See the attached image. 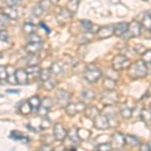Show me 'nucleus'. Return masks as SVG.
Returning <instances> with one entry per match:
<instances>
[{
  "instance_id": "f257e3e1",
  "label": "nucleus",
  "mask_w": 151,
  "mask_h": 151,
  "mask_svg": "<svg viewBox=\"0 0 151 151\" xmlns=\"http://www.w3.org/2000/svg\"><path fill=\"white\" fill-rule=\"evenodd\" d=\"M148 74V68L143 60H138L135 64L131 65L128 69V75L132 79L144 78Z\"/></svg>"
},
{
  "instance_id": "f03ea898",
  "label": "nucleus",
  "mask_w": 151,
  "mask_h": 151,
  "mask_svg": "<svg viewBox=\"0 0 151 151\" xmlns=\"http://www.w3.org/2000/svg\"><path fill=\"white\" fill-rule=\"evenodd\" d=\"M101 77H102V72L97 67H95L94 65H89L85 69L84 78L88 82L96 83L99 81Z\"/></svg>"
},
{
  "instance_id": "7ed1b4c3",
  "label": "nucleus",
  "mask_w": 151,
  "mask_h": 151,
  "mask_svg": "<svg viewBox=\"0 0 151 151\" xmlns=\"http://www.w3.org/2000/svg\"><path fill=\"white\" fill-rule=\"evenodd\" d=\"M130 65L129 58L124 55H118L112 60V67L115 70H125Z\"/></svg>"
},
{
  "instance_id": "20e7f679",
  "label": "nucleus",
  "mask_w": 151,
  "mask_h": 151,
  "mask_svg": "<svg viewBox=\"0 0 151 151\" xmlns=\"http://www.w3.org/2000/svg\"><path fill=\"white\" fill-rule=\"evenodd\" d=\"M141 29H142V26L138 21H132L130 24H128L127 31L122 36H124L125 38L138 37L141 35Z\"/></svg>"
},
{
  "instance_id": "39448f33",
  "label": "nucleus",
  "mask_w": 151,
  "mask_h": 151,
  "mask_svg": "<svg viewBox=\"0 0 151 151\" xmlns=\"http://www.w3.org/2000/svg\"><path fill=\"white\" fill-rule=\"evenodd\" d=\"M119 100L118 94L113 90H106L103 94H102V103L105 106H113L114 104H116Z\"/></svg>"
},
{
  "instance_id": "423d86ee",
  "label": "nucleus",
  "mask_w": 151,
  "mask_h": 151,
  "mask_svg": "<svg viewBox=\"0 0 151 151\" xmlns=\"http://www.w3.org/2000/svg\"><path fill=\"white\" fill-rule=\"evenodd\" d=\"M86 109V104L83 102H78V103H69L65 106V112L69 116H75L77 113L82 112Z\"/></svg>"
},
{
  "instance_id": "0eeeda50",
  "label": "nucleus",
  "mask_w": 151,
  "mask_h": 151,
  "mask_svg": "<svg viewBox=\"0 0 151 151\" xmlns=\"http://www.w3.org/2000/svg\"><path fill=\"white\" fill-rule=\"evenodd\" d=\"M94 125L99 130H106V129L109 128L110 124H109V120L106 117V115L99 114L98 116L94 118Z\"/></svg>"
},
{
  "instance_id": "6e6552de",
  "label": "nucleus",
  "mask_w": 151,
  "mask_h": 151,
  "mask_svg": "<svg viewBox=\"0 0 151 151\" xmlns=\"http://www.w3.org/2000/svg\"><path fill=\"white\" fill-rule=\"evenodd\" d=\"M70 101V95L64 90H58L57 93V103L60 107H65Z\"/></svg>"
},
{
  "instance_id": "1a4fd4ad",
  "label": "nucleus",
  "mask_w": 151,
  "mask_h": 151,
  "mask_svg": "<svg viewBox=\"0 0 151 151\" xmlns=\"http://www.w3.org/2000/svg\"><path fill=\"white\" fill-rule=\"evenodd\" d=\"M110 144L112 146V149H118V148H122L125 145V139H124V135L121 133H115L111 137Z\"/></svg>"
},
{
  "instance_id": "9d476101",
  "label": "nucleus",
  "mask_w": 151,
  "mask_h": 151,
  "mask_svg": "<svg viewBox=\"0 0 151 151\" xmlns=\"http://www.w3.org/2000/svg\"><path fill=\"white\" fill-rule=\"evenodd\" d=\"M68 132L65 131V129L62 124L58 123L53 127V137L55 138L58 141H63L67 138Z\"/></svg>"
},
{
  "instance_id": "9b49d317",
  "label": "nucleus",
  "mask_w": 151,
  "mask_h": 151,
  "mask_svg": "<svg viewBox=\"0 0 151 151\" xmlns=\"http://www.w3.org/2000/svg\"><path fill=\"white\" fill-rule=\"evenodd\" d=\"M97 35L100 38H108L114 35V25H105L99 27Z\"/></svg>"
},
{
  "instance_id": "f8f14e48",
  "label": "nucleus",
  "mask_w": 151,
  "mask_h": 151,
  "mask_svg": "<svg viewBox=\"0 0 151 151\" xmlns=\"http://www.w3.org/2000/svg\"><path fill=\"white\" fill-rule=\"evenodd\" d=\"M15 77L17 84L19 85H27L28 84V76L25 70L23 69H18L15 70Z\"/></svg>"
},
{
  "instance_id": "ddd939ff",
  "label": "nucleus",
  "mask_w": 151,
  "mask_h": 151,
  "mask_svg": "<svg viewBox=\"0 0 151 151\" xmlns=\"http://www.w3.org/2000/svg\"><path fill=\"white\" fill-rule=\"evenodd\" d=\"M42 48V43L41 42H28V45H26L25 50L27 53H35L37 55L38 52H40Z\"/></svg>"
},
{
  "instance_id": "4468645a",
  "label": "nucleus",
  "mask_w": 151,
  "mask_h": 151,
  "mask_svg": "<svg viewBox=\"0 0 151 151\" xmlns=\"http://www.w3.org/2000/svg\"><path fill=\"white\" fill-rule=\"evenodd\" d=\"M57 18H58V20L60 21V23L68 22V21L72 18V13H70L68 9H60V11L58 12Z\"/></svg>"
},
{
  "instance_id": "2eb2a0df",
  "label": "nucleus",
  "mask_w": 151,
  "mask_h": 151,
  "mask_svg": "<svg viewBox=\"0 0 151 151\" xmlns=\"http://www.w3.org/2000/svg\"><path fill=\"white\" fill-rule=\"evenodd\" d=\"M127 28H128V23L126 22H120L116 24L114 26V35L117 36H122L127 31Z\"/></svg>"
},
{
  "instance_id": "dca6fc26",
  "label": "nucleus",
  "mask_w": 151,
  "mask_h": 151,
  "mask_svg": "<svg viewBox=\"0 0 151 151\" xmlns=\"http://www.w3.org/2000/svg\"><path fill=\"white\" fill-rule=\"evenodd\" d=\"M40 69L37 67V65H31V67H29L28 70H26V73H27V76H28V82H29V79L30 78H32V79H37V78H40Z\"/></svg>"
},
{
  "instance_id": "f3484780",
  "label": "nucleus",
  "mask_w": 151,
  "mask_h": 151,
  "mask_svg": "<svg viewBox=\"0 0 151 151\" xmlns=\"http://www.w3.org/2000/svg\"><path fill=\"white\" fill-rule=\"evenodd\" d=\"M3 13L5 14L9 19H17L18 18V11L16 10L15 7L7 6L6 8L4 9Z\"/></svg>"
},
{
  "instance_id": "a211bd4d",
  "label": "nucleus",
  "mask_w": 151,
  "mask_h": 151,
  "mask_svg": "<svg viewBox=\"0 0 151 151\" xmlns=\"http://www.w3.org/2000/svg\"><path fill=\"white\" fill-rule=\"evenodd\" d=\"M19 110H20V113L23 114V115H28L31 112V107L27 101H21L20 104H19Z\"/></svg>"
},
{
  "instance_id": "6ab92c4d",
  "label": "nucleus",
  "mask_w": 151,
  "mask_h": 151,
  "mask_svg": "<svg viewBox=\"0 0 151 151\" xmlns=\"http://www.w3.org/2000/svg\"><path fill=\"white\" fill-rule=\"evenodd\" d=\"M124 139H125V143H127L130 146H133V147H136V146L140 145V141L137 137L133 135H127L124 136Z\"/></svg>"
},
{
  "instance_id": "aec40b11",
  "label": "nucleus",
  "mask_w": 151,
  "mask_h": 151,
  "mask_svg": "<svg viewBox=\"0 0 151 151\" xmlns=\"http://www.w3.org/2000/svg\"><path fill=\"white\" fill-rule=\"evenodd\" d=\"M25 60H26V65H27L28 67H31V65H37L40 58H38L37 55H35V53H28V55L26 57Z\"/></svg>"
},
{
  "instance_id": "412c9836",
  "label": "nucleus",
  "mask_w": 151,
  "mask_h": 151,
  "mask_svg": "<svg viewBox=\"0 0 151 151\" xmlns=\"http://www.w3.org/2000/svg\"><path fill=\"white\" fill-rule=\"evenodd\" d=\"M67 8L72 14L77 13L78 9H79V0H70V1H69Z\"/></svg>"
},
{
  "instance_id": "4be33fe9",
  "label": "nucleus",
  "mask_w": 151,
  "mask_h": 151,
  "mask_svg": "<svg viewBox=\"0 0 151 151\" xmlns=\"http://www.w3.org/2000/svg\"><path fill=\"white\" fill-rule=\"evenodd\" d=\"M141 119H142L143 122L146 124V126L149 127L150 120H151V114L148 109H143V110L141 111Z\"/></svg>"
},
{
  "instance_id": "5701e85b",
  "label": "nucleus",
  "mask_w": 151,
  "mask_h": 151,
  "mask_svg": "<svg viewBox=\"0 0 151 151\" xmlns=\"http://www.w3.org/2000/svg\"><path fill=\"white\" fill-rule=\"evenodd\" d=\"M143 22H142V26L144 27L146 30L149 31L150 27H151V19H150V12L146 11L145 14L143 15Z\"/></svg>"
},
{
  "instance_id": "b1692460",
  "label": "nucleus",
  "mask_w": 151,
  "mask_h": 151,
  "mask_svg": "<svg viewBox=\"0 0 151 151\" xmlns=\"http://www.w3.org/2000/svg\"><path fill=\"white\" fill-rule=\"evenodd\" d=\"M69 135V138L70 140L72 141L73 143H75V144H80L81 143V139L79 138V136H78V133H77V128H73L72 130L70 131V133L68 134Z\"/></svg>"
},
{
  "instance_id": "393cba45",
  "label": "nucleus",
  "mask_w": 151,
  "mask_h": 151,
  "mask_svg": "<svg viewBox=\"0 0 151 151\" xmlns=\"http://www.w3.org/2000/svg\"><path fill=\"white\" fill-rule=\"evenodd\" d=\"M28 103H29V105H30V107H31L32 110H37L40 106L41 101L37 96H33L28 100Z\"/></svg>"
},
{
  "instance_id": "a878e982",
  "label": "nucleus",
  "mask_w": 151,
  "mask_h": 151,
  "mask_svg": "<svg viewBox=\"0 0 151 151\" xmlns=\"http://www.w3.org/2000/svg\"><path fill=\"white\" fill-rule=\"evenodd\" d=\"M10 137L12 138V139H14V140L23 141L24 143H27L28 141H29L28 137H25V136H24L23 134H21L20 132H18V131H12Z\"/></svg>"
},
{
  "instance_id": "bb28decb",
  "label": "nucleus",
  "mask_w": 151,
  "mask_h": 151,
  "mask_svg": "<svg viewBox=\"0 0 151 151\" xmlns=\"http://www.w3.org/2000/svg\"><path fill=\"white\" fill-rule=\"evenodd\" d=\"M82 96L83 98H84L85 100H87V101H91V100H93L95 97H96V94H95V92L93 91V90H84L82 93Z\"/></svg>"
},
{
  "instance_id": "cd10ccee",
  "label": "nucleus",
  "mask_w": 151,
  "mask_h": 151,
  "mask_svg": "<svg viewBox=\"0 0 151 151\" xmlns=\"http://www.w3.org/2000/svg\"><path fill=\"white\" fill-rule=\"evenodd\" d=\"M85 110H86V115L91 119H94L95 117H97L100 114L96 107H90V108L85 109Z\"/></svg>"
},
{
  "instance_id": "c85d7f7f",
  "label": "nucleus",
  "mask_w": 151,
  "mask_h": 151,
  "mask_svg": "<svg viewBox=\"0 0 151 151\" xmlns=\"http://www.w3.org/2000/svg\"><path fill=\"white\" fill-rule=\"evenodd\" d=\"M77 133L81 140H86L90 137V131H88L87 129H84V128L77 129Z\"/></svg>"
},
{
  "instance_id": "c756f323",
  "label": "nucleus",
  "mask_w": 151,
  "mask_h": 151,
  "mask_svg": "<svg viewBox=\"0 0 151 151\" xmlns=\"http://www.w3.org/2000/svg\"><path fill=\"white\" fill-rule=\"evenodd\" d=\"M23 31L25 33H28V35L35 33L36 31V26L32 23L26 22V23H24V25H23Z\"/></svg>"
},
{
  "instance_id": "7c9ffc66",
  "label": "nucleus",
  "mask_w": 151,
  "mask_h": 151,
  "mask_svg": "<svg viewBox=\"0 0 151 151\" xmlns=\"http://www.w3.org/2000/svg\"><path fill=\"white\" fill-rule=\"evenodd\" d=\"M9 24V18L4 13H0V30H3Z\"/></svg>"
},
{
  "instance_id": "2f4dec72",
  "label": "nucleus",
  "mask_w": 151,
  "mask_h": 151,
  "mask_svg": "<svg viewBox=\"0 0 151 151\" xmlns=\"http://www.w3.org/2000/svg\"><path fill=\"white\" fill-rule=\"evenodd\" d=\"M81 24H82L83 28H84V30L88 31V32H93V28L96 26V25H94L90 20H82Z\"/></svg>"
},
{
  "instance_id": "473e14b6",
  "label": "nucleus",
  "mask_w": 151,
  "mask_h": 151,
  "mask_svg": "<svg viewBox=\"0 0 151 151\" xmlns=\"http://www.w3.org/2000/svg\"><path fill=\"white\" fill-rule=\"evenodd\" d=\"M50 74H52V72H50V69H45V70H40V80L42 82L47 81L50 78Z\"/></svg>"
},
{
  "instance_id": "72a5a7b5",
  "label": "nucleus",
  "mask_w": 151,
  "mask_h": 151,
  "mask_svg": "<svg viewBox=\"0 0 151 151\" xmlns=\"http://www.w3.org/2000/svg\"><path fill=\"white\" fill-rule=\"evenodd\" d=\"M121 115H122L123 118L129 119L132 116V111H131L130 108H128L127 106H123L122 108H121Z\"/></svg>"
},
{
  "instance_id": "f704fd0d",
  "label": "nucleus",
  "mask_w": 151,
  "mask_h": 151,
  "mask_svg": "<svg viewBox=\"0 0 151 151\" xmlns=\"http://www.w3.org/2000/svg\"><path fill=\"white\" fill-rule=\"evenodd\" d=\"M106 77L109 78V79H111V80H114V81H116V80L118 79V70H115L114 69L107 70Z\"/></svg>"
},
{
  "instance_id": "c9c22d12",
  "label": "nucleus",
  "mask_w": 151,
  "mask_h": 151,
  "mask_svg": "<svg viewBox=\"0 0 151 151\" xmlns=\"http://www.w3.org/2000/svg\"><path fill=\"white\" fill-rule=\"evenodd\" d=\"M104 86L106 88V90H113L114 87H115V81L106 77L104 80Z\"/></svg>"
},
{
  "instance_id": "e433bc0d",
  "label": "nucleus",
  "mask_w": 151,
  "mask_h": 151,
  "mask_svg": "<svg viewBox=\"0 0 151 151\" xmlns=\"http://www.w3.org/2000/svg\"><path fill=\"white\" fill-rule=\"evenodd\" d=\"M53 105V101H52V98H45L41 101V103H40V106H42V107H45V108H47V109H50L52 108V106Z\"/></svg>"
},
{
  "instance_id": "4c0bfd02",
  "label": "nucleus",
  "mask_w": 151,
  "mask_h": 151,
  "mask_svg": "<svg viewBox=\"0 0 151 151\" xmlns=\"http://www.w3.org/2000/svg\"><path fill=\"white\" fill-rule=\"evenodd\" d=\"M43 86H45V89L47 90V91H50V90H52L53 88L55 87V82L52 81V79H48L47 80V81L43 82Z\"/></svg>"
},
{
  "instance_id": "58836bf2",
  "label": "nucleus",
  "mask_w": 151,
  "mask_h": 151,
  "mask_svg": "<svg viewBox=\"0 0 151 151\" xmlns=\"http://www.w3.org/2000/svg\"><path fill=\"white\" fill-rule=\"evenodd\" d=\"M50 70H52L50 72H52L55 75H60V73H63V68H62V65H60V63H55V64L52 65V67Z\"/></svg>"
},
{
  "instance_id": "ea45409f",
  "label": "nucleus",
  "mask_w": 151,
  "mask_h": 151,
  "mask_svg": "<svg viewBox=\"0 0 151 151\" xmlns=\"http://www.w3.org/2000/svg\"><path fill=\"white\" fill-rule=\"evenodd\" d=\"M142 60L145 64H149L151 60V50H146L144 52H142Z\"/></svg>"
},
{
  "instance_id": "a19ab883",
  "label": "nucleus",
  "mask_w": 151,
  "mask_h": 151,
  "mask_svg": "<svg viewBox=\"0 0 151 151\" xmlns=\"http://www.w3.org/2000/svg\"><path fill=\"white\" fill-rule=\"evenodd\" d=\"M28 42H41V38L36 33H30L28 37Z\"/></svg>"
},
{
  "instance_id": "79ce46f5",
  "label": "nucleus",
  "mask_w": 151,
  "mask_h": 151,
  "mask_svg": "<svg viewBox=\"0 0 151 151\" xmlns=\"http://www.w3.org/2000/svg\"><path fill=\"white\" fill-rule=\"evenodd\" d=\"M6 79H7L6 67H4V65H0V82L5 81Z\"/></svg>"
},
{
  "instance_id": "37998d69",
  "label": "nucleus",
  "mask_w": 151,
  "mask_h": 151,
  "mask_svg": "<svg viewBox=\"0 0 151 151\" xmlns=\"http://www.w3.org/2000/svg\"><path fill=\"white\" fill-rule=\"evenodd\" d=\"M96 149L97 150H105V151H107V150H111L112 149V146L110 143H103V144H100L98 145L96 147Z\"/></svg>"
},
{
  "instance_id": "c03bdc74",
  "label": "nucleus",
  "mask_w": 151,
  "mask_h": 151,
  "mask_svg": "<svg viewBox=\"0 0 151 151\" xmlns=\"http://www.w3.org/2000/svg\"><path fill=\"white\" fill-rule=\"evenodd\" d=\"M37 113H38V115L41 116V117H45L48 114V112H50V109H47V108H45V107H42V106H40V108L37 109Z\"/></svg>"
},
{
  "instance_id": "a18cd8bd",
  "label": "nucleus",
  "mask_w": 151,
  "mask_h": 151,
  "mask_svg": "<svg viewBox=\"0 0 151 151\" xmlns=\"http://www.w3.org/2000/svg\"><path fill=\"white\" fill-rule=\"evenodd\" d=\"M21 0H5V3L7 6H10V7H15L20 4Z\"/></svg>"
},
{
  "instance_id": "49530a36",
  "label": "nucleus",
  "mask_w": 151,
  "mask_h": 151,
  "mask_svg": "<svg viewBox=\"0 0 151 151\" xmlns=\"http://www.w3.org/2000/svg\"><path fill=\"white\" fill-rule=\"evenodd\" d=\"M9 35H8V32L3 29V30H0V40L1 41H8L9 40Z\"/></svg>"
},
{
  "instance_id": "de8ad7c7",
  "label": "nucleus",
  "mask_w": 151,
  "mask_h": 151,
  "mask_svg": "<svg viewBox=\"0 0 151 151\" xmlns=\"http://www.w3.org/2000/svg\"><path fill=\"white\" fill-rule=\"evenodd\" d=\"M43 12V10H42V8L40 6V4H37L35 8H33V13L35 14V15H37V16H40V15H41V13Z\"/></svg>"
},
{
  "instance_id": "09e8293b",
  "label": "nucleus",
  "mask_w": 151,
  "mask_h": 151,
  "mask_svg": "<svg viewBox=\"0 0 151 151\" xmlns=\"http://www.w3.org/2000/svg\"><path fill=\"white\" fill-rule=\"evenodd\" d=\"M140 149L141 150H144V151H148V150H150V145L148 144V143H144L143 145H141Z\"/></svg>"
},
{
  "instance_id": "8fccbe9b",
  "label": "nucleus",
  "mask_w": 151,
  "mask_h": 151,
  "mask_svg": "<svg viewBox=\"0 0 151 151\" xmlns=\"http://www.w3.org/2000/svg\"><path fill=\"white\" fill-rule=\"evenodd\" d=\"M40 25L41 26V27H43V29H45V32H47V33H50V27H48L47 25H45V24L43 23V22H40Z\"/></svg>"
},
{
  "instance_id": "3c124183",
  "label": "nucleus",
  "mask_w": 151,
  "mask_h": 151,
  "mask_svg": "<svg viewBox=\"0 0 151 151\" xmlns=\"http://www.w3.org/2000/svg\"><path fill=\"white\" fill-rule=\"evenodd\" d=\"M38 149L41 150V151H43V150H52V147H50V145H42V146H40Z\"/></svg>"
},
{
  "instance_id": "603ef678",
  "label": "nucleus",
  "mask_w": 151,
  "mask_h": 151,
  "mask_svg": "<svg viewBox=\"0 0 151 151\" xmlns=\"http://www.w3.org/2000/svg\"><path fill=\"white\" fill-rule=\"evenodd\" d=\"M7 93H14V94H17V93H19V91H18V90H8V91H7Z\"/></svg>"
},
{
  "instance_id": "864d4df0",
  "label": "nucleus",
  "mask_w": 151,
  "mask_h": 151,
  "mask_svg": "<svg viewBox=\"0 0 151 151\" xmlns=\"http://www.w3.org/2000/svg\"><path fill=\"white\" fill-rule=\"evenodd\" d=\"M50 2H52V3H58V1H60V0H50Z\"/></svg>"
},
{
  "instance_id": "5fc2aeb1",
  "label": "nucleus",
  "mask_w": 151,
  "mask_h": 151,
  "mask_svg": "<svg viewBox=\"0 0 151 151\" xmlns=\"http://www.w3.org/2000/svg\"><path fill=\"white\" fill-rule=\"evenodd\" d=\"M1 7H2V1L0 0V8H1Z\"/></svg>"
}]
</instances>
